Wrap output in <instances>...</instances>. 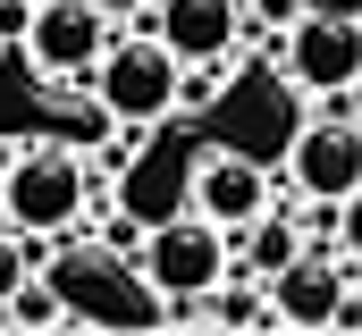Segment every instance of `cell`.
<instances>
[{
    "mask_svg": "<svg viewBox=\"0 0 362 336\" xmlns=\"http://www.w3.org/2000/svg\"><path fill=\"white\" fill-rule=\"evenodd\" d=\"M337 328H362V269H354V286H346V311H337Z\"/></svg>",
    "mask_w": 362,
    "mask_h": 336,
    "instance_id": "obj_18",
    "label": "cell"
},
{
    "mask_svg": "<svg viewBox=\"0 0 362 336\" xmlns=\"http://www.w3.org/2000/svg\"><path fill=\"white\" fill-rule=\"evenodd\" d=\"M110 34H118V17L101 0H34V17H25V68L42 84H59V92H85L93 59L110 51Z\"/></svg>",
    "mask_w": 362,
    "mask_h": 336,
    "instance_id": "obj_7",
    "label": "cell"
},
{
    "mask_svg": "<svg viewBox=\"0 0 362 336\" xmlns=\"http://www.w3.org/2000/svg\"><path fill=\"white\" fill-rule=\"evenodd\" d=\"M93 219V185L76 143H25L0 160V227L34 236V244H59Z\"/></svg>",
    "mask_w": 362,
    "mask_h": 336,
    "instance_id": "obj_2",
    "label": "cell"
},
{
    "mask_svg": "<svg viewBox=\"0 0 362 336\" xmlns=\"http://www.w3.org/2000/svg\"><path fill=\"white\" fill-rule=\"evenodd\" d=\"M51 286H59V303H68V328H160V294H152V277L127 260L118 244H76V236H59L51 244Z\"/></svg>",
    "mask_w": 362,
    "mask_h": 336,
    "instance_id": "obj_1",
    "label": "cell"
},
{
    "mask_svg": "<svg viewBox=\"0 0 362 336\" xmlns=\"http://www.w3.org/2000/svg\"><path fill=\"white\" fill-rule=\"evenodd\" d=\"M85 101L110 126H160V118H177V51L152 25L110 34V51L93 59V76H85Z\"/></svg>",
    "mask_w": 362,
    "mask_h": 336,
    "instance_id": "obj_3",
    "label": "cell"
},
{
    "mask_svg": "<svg viewBox=\"0 0 362 336\" xmlns=\"http://www.w3.org/2000/svg\"><path fill=\"white\" fill-rule=\"evenodd\" d=\"M303 0H245V25H295Z\"/></svg>",
    "mask_w": 362,
    "mask_h": 336,
    "instance_id": "obj_17",
    "label": "cell"
},
{
    "mask_svg": "<svg viewBox=\"0 0 362 336\" xmlns=\"http://www.w3.org/2000/svg\"><path fill=\"white\" fill-rule=\"evenodd\" d=\"M0 320H17V328H68V303H59V286H51L42 269H25V277L8 286Z\"/></svg>",
    "mask_w": 362,
    "mask_h": 336,
    "instance_id": "obj_13",
    "label": "cell"
},
{
    "mask_svg": "<svg viewBox=\"0 0 362 336\" xmlns=\"http://www.w3.org/2000/svg\"><path fill=\"white\" fill-rule=\"evenodd\" d=\"M152 34L177 59H236L245 42V0H152Z\"/></svg>",
    "mask_w": 362,
    "mask_h": 336,
    "instance_id": "obj_10",
    "label": "cell"
},
{
    "mask_svg": "<svg viewBox=\"0 0 362 336\" xmlns=\"http://www.w3.org/2000/svg\"><path fill=\"white\" fill-rule=\"evenodd\" d=\"M346 286H354V260H346V252H329V244H303L295 260H278L270 277H262L278 328H337Z\"/></svg>",
    "mask_w": 362,
    "mask_h": 336,
    "instance_id": "obj_8",
    "label": "cell"
},
{
    "mask_svg": "<svg viewBox=\"0 0 362 336\" xmlns=\"http://www.w3.org/2000/svg\"><path fill=\"white\" fill-rule=\"evenodd\" d=\"M228 59H177V118H211L228 101Z\"/></svg>",
    "mask_w": 362,
    "mask_h": 336,
    "instance_id": "obj_14",
    "label": "cell"
},
{
    "mask_svg": "<svg viewBox=\"0 0 362 336\" xmlns=\"http://www.w3.org/2000/svg\"><path fill=\"white\" fill-rule=\"evenodd\" d=\"M135 152H144V126H127V135H110V143H93V152H76L85 160V185H93V210L127 185V168H135Z\"/></svg>",
    "mask_w": 362,
    "mask_h": 336,
    "instance_id": "obj_12",
    "label": "cell"
},
{
    "mask_svg": "<svg viewBox=\"0 0 362 336\" xmlns=\"http://www.w3.org/2000/svg\"><path fill=\"white\" fill-rule=\"evenodd\" d=\"M135 269L152 277V294H160V311L169 303H194V294H211L219 277H228V236L211 227V219H152L144 236H135Z\"/></svg>",
    "mask_w": 362,
    "mask_h": 336,
    "instance_id": "obj_6",
    "label": "cell"
},
{
    "mask_svg": "<svg viewBox=\"0 0 362 336\" xmlns=\"http://www.w3.org/2000/svg\"><path fill=\"white\" fill-rule=\"evenodd\" d=\"M278 193H270V168L253 160V152H236V143H219V152H202V160L185 168V210L194 219H211L219 236H236L245 219H262Z\"/></svg>",
    "mask_w": 362,
    "mask_h": 336,
    "instance_id": "obj_9",
    "label": "cell"
},
{
    "mask_svg": "<svg viewBox=\"0 0 362 336\" xmlns=\"http://www.w3.org/2000/svg\"><path fill=\"white\" fill-rule=\"evenodd\" d=\"M354 8H362V0H354Z\"/></svg>",
    "mask_w": 362,
    "mask_h": 336,
    "instance_id": "obj_19",
    "label": "cell"
},
{
    "mask_svg": "<svg viewBox=\"0 0 362 336\" xmlns=\"http://www.w3.org/2000/svg\"><path fill=\"white\" fill-rule=\"evenodd\" d=\"M202 320H219V328H278V320H270V294H262L253 277H236V269L202 294Z\"/></svg>",
    "mask_w": 362,
    "mask_h": 336,
    "instance_id": "obj_11",
    "label": "cell"
},
{
    "mask_svg": "<svg viewBox=\"0 0 362 336\" xmlns=\"http://www.w3.org/2000/svg\"><path fill=\"white\" fill-rule=\"evenodd\" d=\"M286 185L303 193V202H346L362 185V118L346 92H329L312 118H295V135H286Z\"/></svg>",
    "mask_w": 362,
    "mask_h": 336,
    "instance_id": "obj_4",
    "label": "cell"
},
{
    "mask_svg": "<svg viewBox=\"0 0 362 336\" xmlns=\"http://www.w3.org/2000/svg\"><path fill=\"white\" fill-rule=\"evenodd\" d=\"M25 269H34V252H25V236H17V227H0V303H8V286H17Z\"/></svg>",
    "mask_w": 362,
    "mask_h": 336,
    "instance_id": "obj_16",
    "label": "cell"
},
{
    "mask_svg": "<svg viewBox=\"0 0 362 336\" xmlns=\"http://www.w3.org/2000/svg\"><path fill=\"white\" fill-rule=\"evenodd\" d=\"M337 252H346V260L362 269V185L346 193V202H337Z\"/></svg>",
    "mask_w": 362,
    "mask_h": 336,
    "instance_id": "obj_15",
    "label": "cell"
},
{
    "mask_svg": "<svg viewBox=\"0 0 362 336\" xmlns=\"http://www.w3.org/2000/svg\"><path fill=\"white\" fill-rule=\"evenodd\" d=\"M270 59H278V76L295 92H312V101L346 92L354 68H362V8H303L295 25H278Z\"/></svg>",
    "mask_w": 362,
    "mask_h": 336,
    "instance_id": "obj_5",
    "label": "cell"
}]
</instances>
